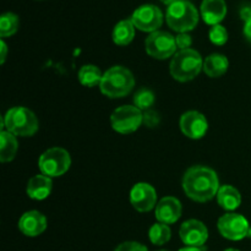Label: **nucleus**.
<instances>
[{
    "mask_svg": "<svg viewBox=\"0 0 251 251\" xmlns=\"http://www.w3.org/2000/svg\"><path fill=\"white\" fill-rule=\"evenodd\" d=\"M184 193L191 200L207 202L212 200L220 190V180L213 169L195 166L185 172L183 178Z\"/></svg>",
    "mask_w": 251,
    "mask_h": 251,
    "instance_id": "1",
    "label": "nucleus"
},
{
    "mask_svg": "<svg viewBox=\"0 0 251 251\" xmlns=\"http://www.w3.org/2000/svg\"><path fill=\"white\" fill-rule=\"evenodd\" d=\"M135 86V78L131 71L124 66H113L103 74L100 91L109 98H122L129 95Z\"/></svg>",
    "mask_w": 251,
    "mask_h": 251,
    "instance_id": "2",
    "label": "nucleus"
},
{
    "mask_svg": "<svg viewBox=\"0 0 251 251\" xmlns=\"http://www.w3.org/2000/svg\"><path fill=\"white\" fill-rule=\"evenodd\" d=\"M166 20L173 31L186 33L198 26L199 11L193 2L188 0H176L167 9Z\"/></svg>",
    "mask_w": 251,
    "mask_h": 251,
    "instance_id": "3",
    "label": "nucleus"
},
{
    "mask_svg": "<svg viewBox=\"0 0 251 251\" xmlns=\"http://www.w3.org/2000/svg\"><path fill=\"white\" fill-rule=\"evenodd\" d=\"M203 60L200 53L194 49H184L174 54L171 63V75L180 82L191 81L200 74Z\"/></svg>",
    "mask_w": 251,
    "mask_h": 251,
    "instance_id": "4",
    "label": "nucleus"
},
{
    "mask_svg": "<svg viewBox=\"0 0 251 251\" xmlns=\"http://www.w3.org/2000/svg\"><path fill=\"white\" fill-rule=\"evenodd\" d=\"M4 124L7 131L15 136H33L38 131L39 123L32 110L25 107H14L6 112Z\"/></svg>",
    "mask_w": 251,
    "mask_h": 251,
    "instance_id": "5",
    "label": "nucleus"
},
{
    "mask_svg": "<svg viewBox=\"0 0 251 251\" xmlns=\"http://www.w3.org/2000/svg\"><path fill=\"white\" fill-rule=\"evenodd\" d=\"M70 166V153L61 147H51L47 150L38 159V167L42 174L49 178L63 176L69 171Z\"/></svg>",
    "mask_w": 251,
    "mask_h": 251,
    "instance_id": "6",
    "label": "nucleus"
},
{
    "mask_svg": "<svg viewBox=\"0 0 251 251\" xmlns=\"http://www.w3.org/2000/svg\"><path fill=\"white\" fill-rule=\"evenodd\" d=\"M110 123L113 129L119 134H131L144 123V113L135 105H123L113 112Z\"/></svg>",
    "mask_w": 251,
    "mask_h": 251,
    "instance_id": "7",
    "label": "nucleus"
},
{
    "mask_svg": "<svg viewBox=\"0 0 251 251\" xmlns=\"http://www.w3.org/2000/svg\"><path fill=\"white\" fill-rule=\"evenodd\" d=\"M145 48L150 56L158 60H164L176 54V37L166 31H156L146 38Z\"/></svg>",
    "mask_w": 251,
    "mask_h": 251,
    "instance_id": "8",
    "label": "nucleus"
},
{
    "mask_svg": "<svg viewBox=\"0 0 251 251\" xmlns=\"http://www.w3.org/2000/svg\"><path fill=\"white\" fill-rule=\"evenodd\" d=\"M130 20L140 31L153 33V32L158 31V28L163 24V14L156 5L145 4L137 7L132 12Z\"/></svg>",
    "mask_w": 251,
    "mask_h": 251,
    "instance_id": "9",
    "label": "nucleus"
},
{
    "mask_svg": "<svg viewBox=\"0 0 251 251\" xmlns=\"http://www.w3.org/2000/svg\"><path fill=\"white\" fill-rule=\"evenodd\" d=\"M217 227L222 237L229 240H242L249 235L250 226L245 217L238 213H226L218 220Z\"/></svg>",
    "mask_w": 251,
    "mask_h": 251,
    "instance_id": "10",
    "label": "nucleus"
},
{
    "mask_svg": "<svg viewBox=\"0 0 251 251\" xmlns=\"http://www.w3.org/2000/svg\"><path fill=\"white\" fill-rule=\"evenodd\" d=\"M130 202L139 212H149L157 202L156 190L147 183H137L130 191Z\"/></svg>",
    "mask_w": 251,
    "mask_h": 251,
    "instance_id": "11",
    "label": "nucleus"
},
{
    "mask_svg": "<svg viewBox=\"0 0 251 251\" xmlns=\"http://www.w3.org/2000/svg\"><path fill=\"white\" fill-rule=\"evenodd\" d=\"M181 242L188 247L201 248L208 238V230L202 222L198 220H189L181 225L179 230Z\"/></svg>",
    "mask_w": 251,
    "mask_h": 251,
    "instance_id": "12",
    "label": "nucleus"
},
{
    "mask_svg": "<svg viewBox=\"0 0 251 251\" xmlns=\"http://www.w3.org/2000/svg\"><path fill=\"white\" fill-rule=\"evenodd\" d=\"M207 127L208 124L206 118L196 110H190L181 115L180 129L183 134L190 139L198 140L205 136Z\"/></svg>",
    "mask_w": 251,
    "mask_h": 251,
    "instance_id": "13",
    "label": "nucleus"
},
{
    "mask_svg": "<svg viewBox=\"0 0 251 251\" xmlns=\"http://www.w3.org/2000/svg\"><path fill=\"white\" fill-rule=\"evenodd\" d=\"M181 216L180 201L173 196L163 198L156 206V218L159 223L173 225Z\"/></svg>",
    "mask_w": 251,
    "mask_h": 251,
    "instance_id": "14",
    "label": "nucleus"
},
{
    "mask_svg": "<svg viewBox=\"0 0 251 251\" xmlns=\"http://www.w3.org/2000/svg\"><path fill=\"white\" fill-rule=\"evenodd\" d=\"M46 228L47 218L38 211H28L19 221V229L26 237H38Z\"/></svg>",
    "mask_w": 251,
    "mask_h": 251,
    "instance_id": "15",
    "label": "nucleus"
},
{
    "mask_svg": "<svg viewBox=\"0 0 251 251\" xmlns=\"http://www.w3.org/2000/svg\"><path fill=\"white\" fill-rule=\"evenodd\" d=\"M200 11L206 24L216 26L220 25L227 15V4L226 0H202Z\"/></svg>",
    "mask_w": 251,
    "mask_h": 251,
    "instance_id": "16",
    "label": "nucleus"
},
{
    "mask_svg": "<svg viewBox=\"0 0 251 251\" xmlns=\"http://www.w3.org/2000/svg\"><path fill=\"white\" fill-rule=\"evenodd\" d=\"M51 186H53V181L49 176H44V174H38V176H32L28 180L26 193L33 200L41 201L50 195Z\"/></svg>",
    "mask_w": 251,
    "mask_h": 251,
    "instance_id": "17",
    "label": "nucleus"
},
{
    "mask_svg": "<svg viewBox=\"0 0 251 251\" xmlns=\"http://www.w3.org/2000/svg\"><path fill=\"white\" fill-rule=\"evenodd\" d=\"M228 59L227 56L222 55V54H211L203 61V68L202 70L205 71V74L210 77L216 78L221 77L222 75H225L228 70Z\"/></svg>",
    "mask_w": 251,
    "mask_h": 251,
    "instance_id": "18",
    "label": "nucleus"
},
{
    "mask_svg": "<svg viewBox=\"0 0 251 251\" xmlns=\"http://www.w3.org/2000/svg\"><path fill=\"white\" fill-rule=\"evenodd\" d=\"M218 205L227 211H233L238 208L242 203V196L235 188L230 185H223L220 188L217 194Z\"/></svg>",
    "mask_w": 251,
    "mask_h": 251,
    "instance_id": "19",
    "label": "nucleus"
},
{
    "mask_svg": "<svg viewBox=\"0 0 251 251\" xmlns=\"http://www.w3.org/2000/svg\"><path fill=\"white\" fill-rule=\"evenodd\" d=\"M135 28L131 20H122L115 25L113 29V41L118 46H127L135 37Z\"/></svg>",
    "mask_w": 251,
    "mask_h": 251,
    "instance_id": "20",
    "label": "nucleus"
},
{
    "mask_svg": "<svg viewBox=\"0 0 251 251\" xmlns=\"http://www.w3.org/2000/svg\"><path fill=\"white\" fill-rule=\"evenodd\" d=\"M0 137H1V146H0V161L2 163L12 161L17 153V149H19V144H17L16 136L11 134L10 131H5L2 130L0 132Z\"/></svg>",
    "mask_w": 251,
    "mask_h": 251,
    "instance_id": "21",
    "label": "nucleus"
},
{
    "mask_svg": "<svg viewBox=\"0 0 251 251\" xmlns=\"http://www.w3.org/2000/svg\"><path fill=\"white\" fill-rule=\"evenodd\" d=\"M102 77V73L96 65H83L78 71V80L81 85L86 87H95V86L100 85Z\"/></svg>",
    "mask_w": 251,
    "mask_h": 251,
    "instance_id": "22",
    "label": "nucleus"
},
{
    "mask_svg": "<svg viewBox=\"0 0 251 251\" xmlns=\"http://www.w3.org/2000/svg\"><path fill=\"white\" fill-rule=\"evenodd\" d=\"M20 20L19 16L14 12H5L0 17V37L6 38L12 36L19 29Z\"/></svg>",
    "mask_w": 251,
    "mask_h": 251,
    "instance_id": "23",
    "label": "nucleus"
},
{
    "mask_svg": "<svg viewBox=\"0 0 251 251\" xmlns=\"http://www.w3.org/2000/svg\"><path fill=\"white\" fill-rule=\"evenodd\" d=\"M150 240L154 245H164L171 240L172 230L168 227V225L164 223H156L150 228L149 232Z\"/></svg>",
    "mask_w": 251,
    "mask_h": 251,
    "instance_id": "24",
    "label": "nucleus"
},
{
    "mask_svg": "<svg viewBox=\"0 0 251 251\" xmlns=\"http://www.w3.org/2000/svg\"><path fill=\"white\" fill-rule=\"evenodd\" d=\"M154 103V95L151 90L149 88H141L137 91L134 96V104L135 107L139 108L140 110H146L151 109V107Z\"/></svg>",
    "mask_w": 251,
    "mask_h": 251,
    "instance_id": "25",
    "label": "nucleus"
},
{
    "mask_svg": "<svg viewBox=\"0 0 251 251\" xmlns=\"http://www.w3.org/2000/svg\"><path fill=\"white\" fill-rule=\"evenodd\" d=\"M208 37H210V41L213 44L223 46L228 41V32L226 27H223L222 25H216V26H212V28L208 32Z\"/></svg>",
    "mask_w": 251,
    "mask_h": 251,
    "instance_id": "26",
    "label": "nucleus"
},
{
    "mask_svg": "<svg viewBox=\"0 0 251 251\" xmlns=\"http://www.w3.org/2000/svg\"><path fill=\"white\" fill-rule=\"evenodd\" d=\"M159 123H161V117H159L158 113L153 109H149L146 112H144V124L147 127H153L158 126Z\"/></svg>",
    "mask_w": 251,
    "mask_h": 251,
    "instance_id": "27",
    "label": "nucleus"
},
{
    "mask_svg": "<svg viewBox=\"0 0 251 251\" xmlns=\"http://www.w3.org/2000/svg\"><path fill=\"white\" fill-rule=\"evenodd\" d=\"M114 251H149L145 245L136 242H125L120 244Z\"/></svg>",
    "mask_w": 251,
    "mask_h": 251,
    "instance_id": "28",
    "label": "nucleus"
},
{
    "mask_svg": "<svg viewBox=\"0 0 251 251\" xmlns=\"http://www.w3.org/2000/svg\"><path fill=\"white\" fill-rule=\"evenodd\" d=\"M176 47H178L180 50H184V49H190L191 43H193V39H191L190 34L188 33H179L178 36L176 37Z\"/></svg>",
    "mask_w": 251,
    "mask_h": 251,
    "instance_id": "29",
    "label": "nucleus"
},
{
    "mask_svg": "<svg viewBox=\"0 0 251 251\" xmlns=\"http://www.w3.org/2000/svg\"><path fill=\"white\" fill-rule=\"evenodd\" d=\"M243 33H244L245 39L251 44V19L248 20L244 24V28H243Z\"/></svg>",
    "mask_w": 251,
    "mask_h": 251,
    "instance_id": "30",
    "label": "nucleus"
},
{
    "mask_svg": "<svg viewBox=\"0 0 251 251\" xmlns=\"http://www.w3.org/2000/svg\"><path fill=\"white\" fill-rule=\"evenodd\" d=\"M240 17L244 22H247L248 20L251 19V6H243L240 9Z\"/></svg>",
    "mask_w": 251,
    "mask_h": 251,
    "instance_id": "31",
    "label": "nucleus"
},
{
    "mask_svg": "<svg viewBox=\"0 0 251 251\" xmlns=\"http://www.w3.org/2000/svg\"><path fill=\"white\" fill-rule=\"evenodd\" d=\"M0 47H1V54H0V63L4 64L5 63V59H6V54H7V46L4 41L1 39L0 42Z\"/></svg>",
    "mask_w": 251,
    "mask_h": 251,
    "instance_id": "32",
    "label": "nucleus"
},
{
    "mask_svg": "<svg viewBox=\"0 0 251 251\" xmlns=\"http://www.w3.org/2000/svg\"><path fill=\"white\" fill-rule=\"evenodd\" d=\"M179 251H205V250L196 247H186V248H183V249H180Z\"/></svg>",
    "mask_w": 251,
    "mask_h": 251,
    "instance_id": "33",
    "label": "nucleus"
},
{
    "mask_svg": "<svg viewBox=\"0 0 251 251\" xmlns=\"http://www.w3.org/2000/svg\"><path fill=\"white\" fill-rule=\"evenodd\" d=\"M161 1L163 2L164 5H168V6H169V5H172V4H173V2H176V0H161Z\"/></svg>",
    "mask_w": 251,
    "mask_h": 251,
    "instance_id": "34",
    "label": "nucleus"
},
{
    "mask_svg": "<svg viewBox=\"0 0 251 251\" xmlns=\"http://www.w3.org/2000/svg\"><path fill=\"white\" fill-rule=\"evenodd\" d=\"M225 251H239V250H237V249H233V248H230V249H227V250H225Z\"/></svg>",
    "mask_w": 251,
    "mask_h": 251,
    "instance_id": "35",
    "label": "nucleus"
},
{
    "mask_svg": "<svg viewBox=\"0 0 251 251\" xmlns=\"http://www.w3.org/2000/svg\"><path fill=\"white\" fill-rule=\"evenodd\" d=\"M159 251H168V250H159Z\"/></svg>",
    "mask_w": 251,
    "mask_h": 251,
    "instance_id": "36",
    "label": "nucleus"
}]
</instances>
